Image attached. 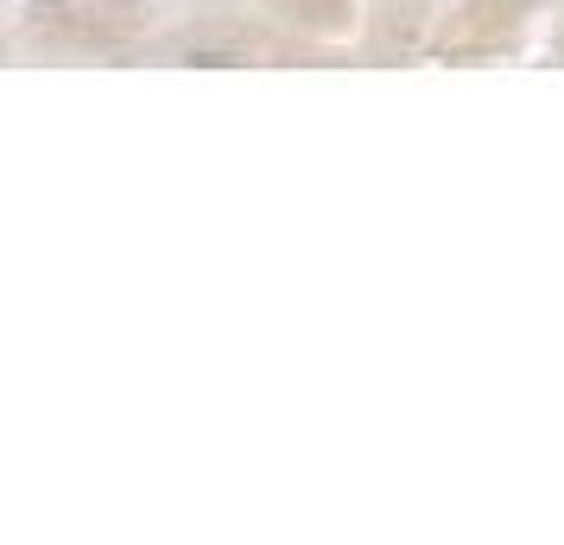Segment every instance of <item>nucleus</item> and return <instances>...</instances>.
Listing matches in <instances>:
<instances>
[]
</instances>
